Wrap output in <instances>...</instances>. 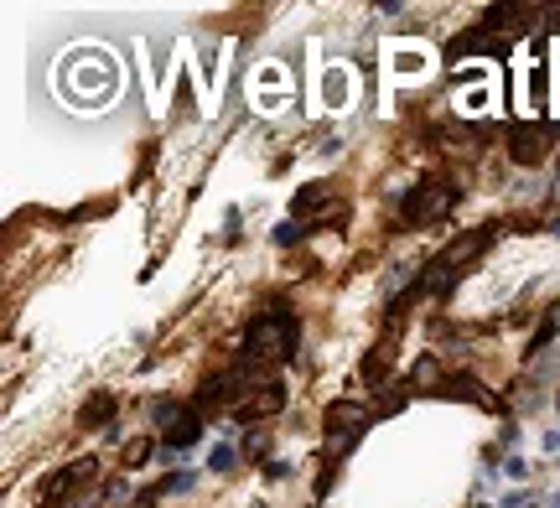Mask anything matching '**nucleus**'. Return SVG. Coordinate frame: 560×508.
<instances>
[{
	"label": "nucleus",
	"instance_id": "f257e3e1",
	"mask_svg": "<svg viewBox=\"0 0 560 508\" xmlns=\"http://www.w3.org/2000/svg\"><path fill=\"white\" fill-rule=\"evenodd\" d=\"M62 93L78 109H99L119 93V62L104 47H78L73 58H62Z\"/></svg>",
	"mask_w": 560,
	"mask_h": 508
},
{
	"label": "nucleus",
	"instance_id": "f03ea898",
	"mask_svg": "<svg viewBox=\"0 0 560 508\" xmlns=\"http://www.w3.org/2000/svg\"><path fill=\"white\" fill-rule=\"evenodd\" d=\"M244 363H260V358H286V353H296V322H291V312L286 306H275V312H265L249 322L244 332Z\"/></svg>",
	"mask_w": 560,
	"mask_h": 508
},
{
	"label": "nucleus",
	"instance_id": "7ed1b4c3",
	"mask_svg": "<svg viewBox=\"0 0 560 508\" xmlns=\"http://www.w3.org/2000/svg\"><path fill=\"white\" fill-rule=\"evenodd\" d=\"M451 197H457V192H451L446 182H420L415 192L405 197V223H410V229H420V223L441 218V213L451 208Z\"/></svg>",
	"mask_w": 560,
	"mask_h": 508
},
{
	"label": "nucleus",
	"instance_id": "20e7f679",
	"mask_svg": "<svg viewBox=\"0 0 560 508\" xmlns=\"http://www.w3.org/2000/svg\"><path fill=\"white\" fill-rule=\"evenodd\" d=\"M488 244H493V229H472V234H462L457 244H451L441 260H436V270H441V275H446V270H457V265H467L477 249H488Z\"/></svg>",
	"mask_w": 560,
	"mask_h": 508
},
{
	"label": "nucleus",
	"instance_id": "39448f33",
	"mask_svg": "<svg viewBox=\"0 0 560 508\" xmlns=\"http://www.w3.org/2000/svg\"><path fill=\"white\" fill-rule=\"evenodd\" d=\"M286 405V394H280V384H260L255 399H239L234 405V420H260V415H270V410Z\"/></svg>",
	"mask_w": 560,
	"mask_h": 508
},
{
	"label": "nucleus",
	"instance_id": "423d86ee",
	"mask_svg": "<svg viewBox=\"0 0 560 508\" xmlns=\"http://www.w3.org/2000/svg\"><path fill=\"white\" fill-rule=\"evenodd\" d=\"M550 151V135L535 125V130H514V161H540Z\"/></svg>",
	"mask_w": 560,
	"mask_h": 508
},
{
	"label": "nucleus",
	"instance_id": "0eeeda50",
	"mask_svg": "<svg viewBox=\"0 0 560 508\" xmlns=\"http://www.w3.org/2000/svg\"><path fill=\"white\" fill-rule=\"evenodd\" d=\"M394 73L399 78H420L425 73V52L420 47H394Z\"/></svg>",
	"mask_w": 560,
	"mask_h": 508
},
{
	"label": "nucleus",
	"instance_id": "6e6552de",
	"mask_svg": "<svg viewBox=\"0 0 560 508\" xmlns=\"http://www.w3.org/2000/svg\"><path fill=\"white\" fill-rule=\"evenodd\" d=\"M203 436V425H197V415H182L177 425L166 431V446H192V441Z\"/></svg>",
	"mask_w": 560,
	"mask_h": 508
},
{
	"label": "nucleus",
	"instance_id": "1a4fd4ad",
	"mask_svg": "<svg viewBox=\"0 0 560 508\" xmlns=\"http://www.w3.org/2000/svg\"><path fill=\"white\" fill-rule=\"evenodd\" d=\"M322 99H327V104H342V99H348V73H342V68H332V73L322 78Z\"/></svg>",
	"mask_w": 560,
	"mask_h": 508
},
{
	"label": "nucleus",
	"instance_id": "9d476101",
	"mask_svg": "<svg viewBox=\"0 0 560 508\" xmlns=\"http://www.w3.org/2000/svg\"><path fill=\"white\" fill-rule=\"evenodd\" d=\"M457 104H462L467 114H483V109H488V88H462Z\"/></svg>",
	"mask_w": 560,
	"mask_h": 508
},
{
	"label": "nucleus",
	"instance_id": "9b49d317",
	"mask_svg": "<svg viewBox=\"0 0 560 508\" xmlns=\"http://www.w3.org/2000/svg\"><path fill=\"white\" fill-rule=\"evenodd\" d=\"M109 410H114V399H109V394H99V399H93V405L84 410V425H93L99 415H109Z\"/></svg>",
	"mask_w": 560,
	"mask_h": 508
},
{
	"label": "nucleus",
	"instance_id": "f8f14e48",
	"mask_svg": "<svg viewBox=\"0 0 560 508\" xmlns=\"http://www.w3.org/2000/svg\"><path fill=\"white\" fill-rule=\"evenodd\" d=\"M229 467H234V446H218L213 451V472H229Z\"/></svg>",
	"mask_w": 560,
	"mask_h": 508
},
{
	"label": "nucleus",
	"instance_id": "ddd939ff",
	"mask_svg": "<svg viewBox=\"0 0 560 508\" xmlns=\"http://www.w3.org/2000/svg\"><path fill=\"white\" fill-rule=\"evenodd\" d=\"M275 239H280V244H296V239H301V229H296V223H280V229H275Z\"/></svg>",
	"mask_w": 560,
	"mask_h": 508
},
{
	"label": "nucleus",
	"instance_id": "4468645a",
	"mask_svg": "<svg viewBox=\"0 0 560 508\" xmlns=\"http://www.w3.org/2000/svg\"><path fill=\"white\" fill-rule=\"evenodd\" d=\"M187 488H192V472H177V477L166 483V493H187Z\"/></svg>",
	"mask_w": 560,
	"mask_h": 508
}]
</instances>
